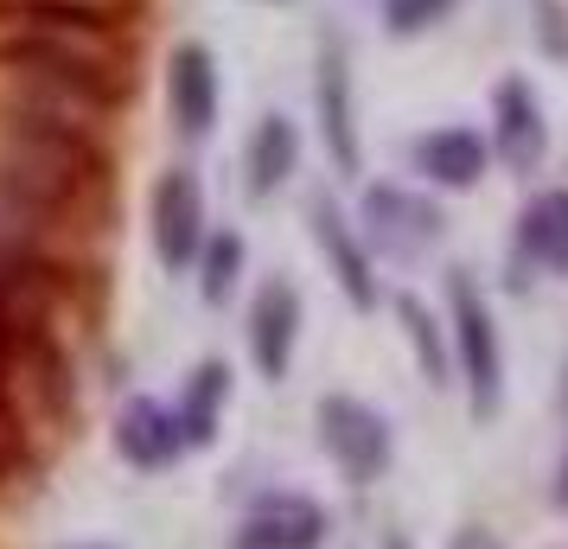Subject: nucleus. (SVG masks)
Segmentation results:
<instances>
[{
	"mask_svg": "<svg viewBox=\"0 0 568 549\" xmlns=\"http://www.w3.org/2000/svg\"><path fill=\"white\" fill-rule=\"evenodd\" d=\"M396 314H403V333H409V345H415V358H422V377L428 384H454V352H447V339H440V326H435V314L415 301V294H403L396 301Z\"/></svg>",
	"mask_w": 568,
	"mask_h": 549,
	"instance_id": "obj_16",
	"label": "nucleus"
},
{
	"mask_svg": "<svg viewBox=\"0 0 568 549\" xmlns=\"http://www.w3.org/2000/svg\"><path fill=\"white\" fill-rule=\"evenodd\" d=\"M320 134H326V154H333L338 173H358V115H352V71H345V52L326 45L320 52Z\"/></svg>",
	"mask_w": 568,
	"mask_h": 549,
	"instance_id": "obj_11",
	"label": "nucleus"
},
{
	"mask_svg": "<svg viewBox=\"0 0 568 549\" xmlns=\"http://www.w3.org/2000/svg\"><path fill=\"white\" fill-rule=\"evenodd\" d=\"M326 543V511L301 492H268L250 505L243 549H320Z\"/></svg>",
	"mask_w": 568,
	"mask_h": 549,
	"instance_id": "obj_9",
	"label": "nucleus"
},
{
	"mask_svg": "<svg viewBox=\"0 0 568 549\" xmlns=\"http://www.w3.org/2000/svg\"><path fill=\"white\" fill-rule=\"evenodd\" d=\"M447 314H454V370L466 377V396H473V416L491 421L498 403H505V345H498V326H491V307L479 282L454 268L447 275Z\"/></svg>",
	"mask_w": 568,
	"mask_h": 549,
	"instance_id": "obj_1",
	"label": "nucleus"
},
{
	"mask_svg": "<svg viewBox=\"0 0 568 549\" xmlns=\"http://www.w3.org/2000/svg\"><path fill=\"white\" fill-rule=\"evenodd\" d=\"M236 275H243V236L236 231H211L199 243V294L211 307H224L236 294Z\"/></svg>",
	"mask_w": 568,
	"mask_h": 549,
	"instance_id": "obj_17",
	"label": "nucleus"
},
{
	"mask_svg": "<svg viewBox=\"0 0 568 549\" xmlns=\"http://www.w3.org/2000/svg\"><path fill=\"white\" fill-rule=\"evenodd\" d=\"M454 7H460V0H384V27L396 32V39H409V32L440 27Z\"/></svg>",
	"mask_w": 568,
	"mask_h": 549,
	"instance_id": "obj_18",
	"label": "nucleus"
},
{
	"mask_svg": "<svg viewBox=\"0 0 568 549\" xmlns=\"http://www.w3.org/2000/svg\"><path fill=\"white\" fill-rule=\"evenodd\" d=\"M313 421H320V447L333 454V467L352 486H371V479L389 472L396 441H389V421L371 403H358V396H320V416Z\"/></svg>",
	"mask_w": 568,
	"mask_h": 549,
	"instance_id": "obj_2",
	"label": "nucleus"
},
{
	"mask_svg": "<svg viewBox=\"0 0 568 549\" xmlns=\"http://www.w3.org/2000/svg\"><path fill=\"white\" fill-rule=\"evenodd\" d=\"M364 236L396 262H415L422 250H435L440 236V211L409 192V185H364Z\"/></svg>",
	"mask_w": 568,
	"mask_h": 549,
	"instance_id": "obj_4",
	"label": "nucleus"
},
{
	"mask_svg": "<svg viewBox=\"0 0 568 549\" xmlns=\"http://www.w3.org/2000/svg\"><path fill=\"white\" fill-rule=\"evenodd\" d=\"M294 345H301V294L287 282H262L256 307H250V358L268 384H282L294 365Z\"/></svg>",
	"mask_w": 568,
	"mask_h": 549,
	"instance_id": "obj_5",
	"label": "nucleus"
},
{
	"mask_svg": "<svg viewBox=\"0 0 568 549\" xmlns=\"http://www.w3.org/2000/svg\"><path fill=\"white\" fill-rule=\"evenodd\" d=\"M389 549H403V543H396V537H389Z\"/></svg>",
	"mask_w": 568,
	"mask_h": 549,
	"instance_id": "obj_21",
	"label": "nucleus"
},
{
	"mask_svg": "<svg viewBox=\"0 0 568 549\" xmlns=\"http://www.w3.org/2000/svg\"><path fill=\"white\" fill-rule=\"evenodd\" d=\"M517 256L530 268L568 275V192H537L517 217Z\"/></svg>",
	"mask_w": 568,
	"mask_h": 549,
	"instance_id": "obj_13",
	"label": "nucleus"
},
{
	"mask_svg": "<svg viewBox=\"0 0 568 549\" xmlns=\"http://www.w3.org/2000/svg\"><path fill=\"white\" fill-rule=\"evenodd\" d=\"M491 122H498V154L511 173H537L542 154H549V122H542L537 90L524 78H505L491 90Z\"/></svg>",
	"mask_w": 568,
	"mask_h": 549,
	"instance_id": "obj_6",
	"label": "nucleus"
},
{
	"mask_svg": "<svg viewBox=\"0 0 568 549\" xmlns=\"http://www.w3.org/2000/svg\"><path fill=\"white\" fill-rule=\"evenodd\" d=\"M224 403H231V370L211 358V365L192 370V384H185V403L173 409V416H180L185 447H205L211 435H217V416H224Z\"/></svg>",
	"mask_w": 568,
	"mask_h": 549,
	"instance_id": "obj_15",
	"label": "nucleus"
},
{
	"mask_svg": "<svg viewBox=\"0 0 568 549\" xmlns=\"http://www.w3.org/2000/svg\"><path fill=\"white\" fill-rule=\"evenodd\" d=\"M307 217H313V243H320V256L333 262L345 301H352L358 314H371V307H377V275H371V256H364L358 231L345 224V211H338L333 199H313Z\"/></svg>",
	"mask_w": 568,
	"mask_h": 549,
	"instance_id": "obj_8",
	"label": "nucleus"
},
{
	"mask_svg": "<svg viewBox=\"0 0 568 549\" xmlns=\"http://www.w3.org/2000/svg\"><path fill=\"white\" fill-rule=\"evenodd\" d=\"M447 549H505V543L491 537L486 523H466V530H460V537H454V543H447Z\"/></svg>",
	"mask_w": 568,
	"mask_h": 549,
	"instance_id": "obj_19",
	"label": "nucleus"
},
{
	"mask_svg": "<svg viewBox=\"0 0 568 549\" xmlns=\"http://www.w3.org/2000/svg\"><path fill=\"white\" fill-rule=\"evenodd\" d=\"M166 103L185 141H205L217 129V58L205 45H180L166 58Z\"/></svg>",
	"mask_w": 568,
	"mask_h": 549,
	"instance_id": "obj_7",
	"label": "nucleus"
},
{
	"mask_svg": "<svg viewBox=\"0 0 568 549\" xmlns=\"http://www.w3.org/2000/svg\"><path fill=\"white\" fill-rule=\"evenodd\" d=\"M486 160H491V148L473 129H428L415 141V173H428V180L447 185V192L479 185L486 180Z\"/></svg>",
	"mask_w": 568,
	"mask_h": 549,
	"instance_id": "obj_12",
	"label": "nucleus"
},
{
	"mask_svg": "<svg viewBox=\"0 0 568 549\" xmlns=\"http://www.w3.org/2000/svg\"><path fill=\"white\" fill-rule=\"evenodd\" d=\"M115 447H122V460L141 472H160L173 467L185 454V435H180V416L166 409V403H154V396H134L129 409L115 416Z\"/></svg>",
	"mask_w": 568,
	"mask_h": 549,
	"instance_id": "obj_10",
	"label": "nucleus"
},
{
	"mask_svg": "<svg viewBox=\"0 0 568 549\" xmlns=\"http://www.w3.org/2000/svg\"><path fill=\"white\" fill-rule=\"evenodd\" d=\"M294 166H301V134H294V122H287V115H262L256 134H250V154H243L250 192H256V199L282 192Z\"/></svg>",
	"mask_w": 568,
	"mask_h": 549,
	"instance_id": "obj_14",
	"label": "nucleus"
},
{
	"mask_svg": "<svg viewBox=\"0 0 568 549\" xmlns=\"http://www.w3.org/2000/svg\"><path fill=\"white\" fill-rule=\"evenodd\" d=\"M148 236H154L160 268H192L199 262V243H205V192L185 166H166L154 180V199H148Z\"/></svg>",
	"mask_w": 568,
	"mask_h": 549,
	"instance_id": "obj_3",
	"label": "nucleus"
},
{
	"mask_svg": "<svg viewBox=\"0 0 568 549\" xmlns=\"http://www.w3.org/2000/svg\"><path fill=\"white\" fill-rule=\"evenodd\" d=\"M556 505L568 511V447H562V472H556Z\"/></svg>",
	"mask_w": 568,
	"mask_h": 549,
	"instance_id": "obj_20",
	"label": "nucleus"
}]
</instances>
